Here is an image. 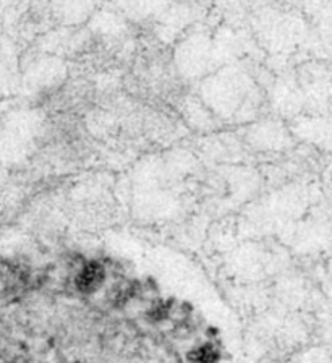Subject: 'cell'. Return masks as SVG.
<instances>
[{
	"mask_svg": "<svg viewBox=\"0 0 332 363\" xmlns=\"http://www.w3.org/2000/svg\"><path fill=\"white\" fill-rule=\"evenodd\" d=\"M219 357H221L219 349L213 344H203L188 355L190 360L195 363H217Z\"/></svg>",
	"mask_w": 332,
	"mask_h": 363,
	"instance_id": "cell-2",
	"label": "cell"
},
{
	"mask_svg": "<svg viewBox=\"0 0 332 363\" xmlns=\"http://www.w3.org/2000/svg\"><path fill=\"white\" fill-rule=\"evenodd\" d=\"M106 269L101 263L91 262L85 264L77 277V288L81 294H92L104 284Z\"/></svg>",
	"mask_w": 332,
	"mask_h": 363,
	"instance_id": "cell-1",
	"label": "cell"
}]
</instances>
